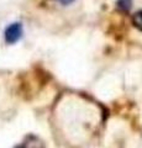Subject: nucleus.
Returning a JSON list of instances; mask_svg holds the SVG:
<instances>
[{"label": "nucleus", "instance_id": "1", "mask_svg": "<svg viewBox=\"0 0 142 148\" xmlns=\"http://www.w3.org/2000/svg\"><path fill=\"white\" fill-rule=\"evenodd\" d=\"M4 37H5V42L9 45H14L19 41L22 37V25L20 22H14V24H10L6 30L5 34H4Z\"/></svg>", "mask_w": 142, "mask_h": 148}, {"label": "nucleus", "instance_id": "2", "mask_svg": "<svg viewBox=\"0 0 142 148\" xmlns=\"http://www.w3.org/2000/svg\"><path fill=\"white\" fill-rule=\"evenodd\" d=\"M116 5L121 11H129L132 6V0H117Z\"/></svg>", "mask_w": 142, "mask_h": 148}, {"label": "nucleus", "instance_id": "3", "mask_svg": "<svg viewBox=\"0 0 142 148\" xmlns=\"http://www.w3.org/2000/svg\"><path fill=\"white\" fill-rule=\"evenodd\" d=\"M132 24L135 25L140 31H142V10L137 11L134 16H132Z\"/></svg>", "mask_w": 142, "mask_h": 148}, {"label": "nucleus", "instance_id": "4", "mask_svg": "<svg viewBox=\"0 0 142 148\" xmlns=\"http://www.w3.org/2000/svg\"><path fill=\"white\" fill-rule=\"evenodd\" d=\"M61 4H63V5H68V4H71V3H73L74 0H58Z\"/></svg>", "mask_w": 142, "mask_h": 148}]
</instances>
